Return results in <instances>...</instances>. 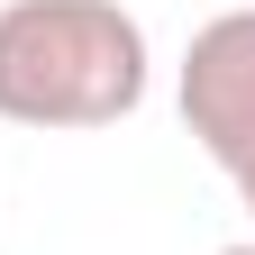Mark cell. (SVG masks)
Listing matches in <instances>:
<instances>
[{"instance_id": "cell-1", "label": "cell", "mask_w": 255, "mask_h": 255, "mask_svg": "<svg viewBox=\"0 0 255 255\" xmlns=\"http://www.w3.org/2000/svg\"><path fill=\"white\" fill-rule=\"evenodd\" d=\"M146 27L119 0H9L0 9V119L119 128L146 101Z\"/></svg>"}, {"instance_id": "cell-2", "label": "cell", "mask_w": 255, "mask_h": 255, "mask_svg": "<svg viewBox=\"0 0 255 255\" xmlns=\"http://www.w3.org/2000/svg\"><path fill=\"white\" fill-rule=\"evenodd\" d=\"M182 128L219 173L255 164V9H219L210 27H191L182 46Z\"/></svg>"}, {"instance_id": "cell-3", "label": "cell", "mask_w": 255, "mask_h": 255, "mask_svg": "<svg viewBox=\"0 0 255 255\" xmlns=\"http://www.w3.org/2000/svg\"><path fill=\"white\" fill-rule=\"evenodd\" d=\"M228 182H237V201H246V219H255V164H237Z\"/></svg>"}, {"instance_id": "cell-4", "label": "cell", "mask_w": 255, "mask_h": 255, "mask_svg": "<svg viewBox=\"0 0 255 255\" xmlns=\"http://www.w3.org/2000/svg\"><path fill=\"white\" fill-rule=\"evenodd\" d=\"M219 255H255V237H237V246H219Z\"/></svg>"}]
</instances>
